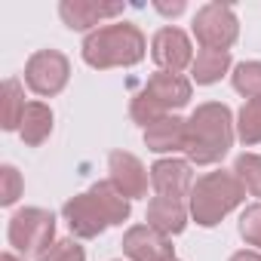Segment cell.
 <instances>
[{"mask_svg": "<svg viewBox=\"0 0 261 261\" xmlns=\"http://www.w3.org/2000/svg\"><path fill=\"white\" fill-rule=\"evenodd\" d=\"M40 261H86V252H83V246L71 237V240H56L53 249H49Z\"/></svg>", "mask_w": 261, "mask_h": 261, "instance_id": "d4e9b609", "label": "cell"}, {"mask_svg": "<svg viewBox=\"0 0 261 261\" xmlns=\"http://www.w3.org/2000/svg\"><path fill=\"white\" fill-rule=\"evenodd\" d=\"M172 261H178V258H172Z\"/></svg>", "mask_w": 261, "mask_h": 261, "instance_id": "f1b7e54d", "label": "cell"}, {"mask_svg": "<svg viewBox=\"0 0 261 261\" xmlns=\"http://www.w3.org/2000/svg\"><path fill=\"white\" fill-rule=\"evenodd\" d=\"M157 10L163 13V16H178V13H185V4H181V0H178V4H157Z\"/></svg>", "mask_w": 261, "mask_h": 261, "instance_id": "4316f807", "label": "cell"}, {"mask_svg": "<svg viewBox=\"0 0 261 261\" xmlns=\"http://www.w3.org/2000/svg\"><path fill=\"white\" fill-rule=\"evenodd\" d=\"M22 175L16 166H4L0 169V206H13L22 197Z\"/></svg>", "mask_w": 261, "mask_h": 261, "instance_id": "cb8c5ba5", "label": "cell"}, {"mask_svg": "<svg viewBox=\"0 0 261 261\" xmlns=\"http://www.w3.org/2000/svg\"><path fill=\"white\" fill-rule=\"evenodd\" d=\"M62 218L68 221L71 233L80 237V240H95L98 233H105V230L111 227L108 218H105V212L98 209V203H95V197H92L89 191L71 197V200L62 206Z\"/></svg>", "mask_w": 261, "mask_h": 261, "instance_id": "30bf717a", "label": "cell"}, {"mask_svg": "<svg viewBox=\"0 0 261 261\" xmlns=\"http://www.w3.org/2000/svg\"><path fill=\"white\" fill-rule=\"evenodd\" d=\"M53 133V111L49 105L43 101H28L25 108V117H22V126H19V136L28 148H40Z\"/></svg>", "mask_w": 261, "mask_h": 261, "instance_id": "2e32d148", "label": "cell"}, {"mask_svg": "<svg viewBox=\"0 0 261 261\" xmlns=\"http://www.w3.org/2000/svg\"><path fill=\"white\" fill-rule=\"evenodd\" d=\"M194 37L200 49L227 53L240 37V22L230 4H206L194 16Z\"/></svg>", "mask_w": 261, "mask_h": 261, "instance_id": "5b68a950", "label": "cell"}, {"mask_svg": "<svg viewBox=\"0 0 261 261\" xmlns=\"http://www.w3.org/2000/svg\"><path fill=\"white\" fill-rule=\"evenodd\" d=\"M233 175L243 181L249 197H261V157L258 154H240L233 160Z\"/></svg>", "mask_w": 261, "mask_h": 261, "instance_id": "7402d4cb", "label": "cell"}, {"mask_svg": "<svg viewBox=\"0 0 261 261\" xmlns=\"http://www.w3.org/2000/svg\"><path fill=\"white\" fill-rule=\"evenodd\" d=\"M227 71H230V53H215V49H200L191 65V77L200 86L218 83Z\"/></svg>", "mask_w": 261, "mask_h": 261, "instance_id": "e0dca14e", "label": "cell"}, {"mask_svg": "<svg viewBox=\"0 0 261 261\" xmlns=\"http://www.w3.org/2000/svg\"><path fill=\"white\" fill-rule=\"evenodd\" d=\"M148 98H154L166 114H172V111H178V108H185L188 101H191V80H185L181 74H169V71H157V74H151L148 77V83H145V89H142Z\"/></svg>", "mask_w": 261, "mask_h": 261, "instance_id": "4fadbf2b", "label": "cell"}, {"mask_svg": "<svg viewBox=\"0 0 261 261\" xmlns=\"http://www.w3.org/2000/svg\"><path fill=\"white\" fill-rule=\"evenodd\" d=\"M230 83L240 95H246V101H261V62H240Z\"/></svg>", "mask_w": 261, "mask_h": 261, "instance_id": "ffe728a7", "label": "cell"}, {"mask_svg": "<svg viewBox=\"0 0 261 261\" xmlns=\"http://www.w3.org/2000/svg\"><path fill=\"white\" fill-rule=\"evenodd\" d=\"M240 237L261 252V203H252L240 215Z\"/></svg>", "mask_w": 261, "mask_h": 261, "instance_id": "603a6c76", "label": "cell"}, {"mask_svg": "<svg viewBox=\"0 0 261 261\" xmlns=\"http://www.w3.org/2000/svg\"><path fill=\"white\" fill-rule=\"evenodd\" d=\"M145 145L148 151L154 154H175V151H185L188 145V120L169 114L163 120H157L154 126L145 129Z\"/></svg>", "mask_w": 261, "mask_h": 261, "instance_id": "5bb4252c", "label": "cell"}, {"mask_svg": "<svg viewBox=\"0 0 261 261\" xmlns=\"http://www.w3.org/2000/svg\"><path fill=\"white\" fill-rule=\"evenodd\" d=\"M89 194L95 197V203H98V209L105 212V218H108V224H123L126 218H129V200L111 185V181H95L92 188H89Z\"/></svg>", "mask_w": 261, "mask_h": 261, "instance_id": "d6986e66", "label": "cell"}, {"mask_svg": "<svg viewBox=\"0 0 261 261\" xmlns=\"http://www.w3.org/2000/svg\"><path fill=\"white\" fill-rule=\"evenodd\" d=\"M188 215H191L188 203L166 200V197H151V203H148V215H145V218H148L151 227H157L160 233L172 237V233H181V230L188 227Z\"/></svg>", "mask_w": 261, "mask_h": 261, "instance_id": "9a60e30c", "label": "cell"}, {"mask_svg": "<svg viewBox=\"0 0 261 261\" xmlns=\"http://www.w3.org/2000/svg\"><path fill=\"white\" fill-rule=\"evenodd\" d=\"M148 40L145 34L133 25V22H111L101 25L95 31L86 34L80 53L83 62L95 71H108V68H133L145 59Z\"/></svg>", "mask_w": 261, "mask_h": 261, "instance_id": "7a4b0ae2", "label": "cell"}, {"mask_svg": "<svg viewBox=\"0 0 261 261\" xmlns=\"http://www.w3.org/2000/svg\"><path fill=\"white\" fill-rule=\"evenodd\" d=\"M237 139L252 148L261 142V101H246L237 117Z\"/></svg>", "mask_w": 261, "mask_h": 261, "instance_id": "44dd1931", "label": "cell"}, {"mask_svg": "<svg viewBox=\"0 0 261 261\" xmlns=\"http://www.w3.org/2000/svg\"><path fill=\"white\" fill-rule=\"evenodd\" d=\"M68 77H71V62L59 49H37L28 59V65H25V83H28V89L34 95H43V98L59 95L68 86Z\"/></svg>", "mask_w": 261, "mask_h": 261, "instance_id": "8992f818", "label": "cell"}, {"mask_svg": "<svg viewBox=\"0 0 261 261\" xmlns=\"http://www.w3.org/2000/svg\"><path fill=\"white\" fill-rule=\"evenodd\" d=\"M151 185H154V197H166V200H191L194 191V163L191 160H157L151 166Z\"/></svg>", "mask_w": 261, "mask_h": 261, "instance_id": "ba28073f", "label": "cell"}, {"mask_svg": "<svg viewBox=\"0 0 261 261\" xmlns=\"http://www.w3.org/2000/svg\"><path fill=\"white\" fill-rule=\"evenodd\" d=\"M10 246L22 258H43L56 240V215L40 206H25L10 218Z\"/></svg>", "mask_w": 261, "mask_h": 261, "instance_id": "277c9868", "label": "cell"}, {"mask_svg": "<svg viewBox=\"0 0 261 261\" xmlns=\"http://www.w3.org/2000/svg\"><path fill=\"white\" fill-rule=\"evenodd\" d=\"M25 89H22V80L10 77L4 83V98H0V126L7 129V133H13V129L22 126V117H25Z\"/></svg>", "mask_w": 261, "mask_h": 261, "instance_id": "ac0fdd59", "label": "cell"}, {"mask_svg": "<svg viewBox=\"0 0 261 261\" xmlns=\"http://www.w3.org/2000/svg\"><path fill=\"white\" fill-rule=\"evenodd\" d=\"M237 139L233 129V114L221 101H206L197 105V111L188 117V145L185 154L194 166H212L224 160Z\"/></svg>", "mask_w": 261, "mask_h": 261, "instance_id": "6da1fadb", "label": "cell"}, {"mask_svg": "<svg viewBox=\"0 0 261 261\" xmlns=\"http://www.w3.org/2000/svg\"><path fill=\"white\" fill-rule=\"evenodd\" d=\"M0 261H25L19 252H4V255H0Z\"/></svg>", "mask_w": 261, "mask_h": 261, "instance_id": "83f0119b", "label": "cell"}, {"mask_svg": "<svg viewBox=\"0 0 261 261\" xmlns=\"http://www.w3.org/2000/svg\"><path fill=\"white\" fill-rule=\"evenodd\" d=\"M108 172H111V185L126 197V200H136L148 194V169L142 166V160L129 151H111L108 157Z\"/></svg>", "mask_w": 261, "mask_h": 261, "instance_id": "8fae6325", "label": "cell"}, {"mask_svg": "<svg viewBox=\"0 0 261 261\" xmlns=\"http://www.w3.org/2000/svg\"><path fill=\"white\" fill-rule=\"evenodd\" d=\"M151 59L160 65V71H169V74H181L185 68L194 65V46H191V37L175 28V25H166L154 34L151 40Z\"/></svg>", "mask_w": 261, "mask_h": 261, "instance_id": "52a82bcc", "label": "cell"}, {"mask_svg": "<svg viewBox=\"0 0 261 261\" xmlns=\"http://www.w3.org/2000/svg\"><path fill=\"white\" fill-rule=\"evenodd\" d=\"M230 261H261V252L258 249H240L230 255Z\"/></svg>", "mask_w": 261, "mask_h": 261, "instance_id": "484cf974", "label": "cell"}, {"mask_svg": "<svg viewBox=\"0 0 261 261\" xmlns=\"http://www.w3.org/2000/svg\"><path fill=\"white\" fill-rule=\"evenodd\" d=\"M246 200V188L233 172H206L203 178H197L188 209L194 215V221L200 227H215L224 215H230L240 203Z\"/></svg>", "mask_w": 261, "mask_h": 261, "instance_id": "3957f363", "label": "cell"}, {"mask_svg": "<svg viewBox=\"0 0 261 261\" xmlns=\"http://www.w3.org/2000/svg\"><path fill=\"white\" fill-rule=\"evenodd\" d=\"M120 13V4H95V0H62L59 4V16L71 31H89L105 19H117Z\"/></svg>", "mask_w": 261, "mask_h": 261, "instance_id": "7c38bea8", "label": "cell"}, {"mask_svg": "<svg viewBox=\"0 0 261 261\" xmlns=\"http://www.w3.org/2000/svg\"><path fill=\"white\" fill-rule=\"evenodd\" d=\"M120 246L129 261H172L175 258L172 240L151 224H133L123 233Z\"/></svg>", "mask_w": 261, "mask_h": 261, "instance_id": "9c48e42d", "label": "cell"}]
</instances>
